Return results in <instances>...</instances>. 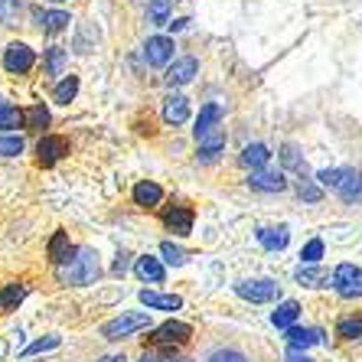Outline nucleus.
<instances>
[{"label": "nucleus", "instance_id": "393cba45", "mask_svg": "<svg viewBox=\"0 0 362 362\" xmlns=\"http://www.w3.org/2000/svg\"><path fill=\"white\" fill-rule=\"evenodd\" d=\"M20 124H26V111L13 108L10 101L0 98V127H20Z\"/></svg>", "mask_w": 362, "mask_h": 362}, {"label": "nucleus", "instance_id": "f8f14e48", "mask_svg": "<svg viewBox=\"0 0 362 362\" xmlns=\"http://www.w3.org/2000/svg\"><path fill=\"white\" fill-rule=\"evenodd\" d=\"M317 343H323V329H317V327H291L287 329V346L291 349H307V346H317Z\"/></svg>", "mask_w": 362, "mask_h": 362}, {"label": "nucleus", "instance_id": "f03ea898", "mask_svg": "<svg viewBox=\"0 0 362 362\" xmlns=\"http://www.w3.org/2000/svg\"><path fill=\"white\" fill-rule=\"evenodd\" d=\"M317 180H320V186H327V189H337L346 202H362V173H356V170H349V167L320 170Z\"/></svg>", "mask_w": 362, "mask_h": 362}, {"label": "nucleus", "instance_id": "4468645a", "mask_svg": "<svg viewBox=\"0 0 362 362\" xmlns=\"http://www.w3.org/2000/svg\"><path fill=\"white\" fill-rule=\"evenodd\" d=\"M248 186L252 189H262V193H281L284 189V177L281 173H271V170H255L252 180H248Z\"/></svg>", "mask_w": 362, "mask_h": 362}, {"label": "nucleus", "instance_id": "aec40b11", "mask_svg": "<svg viewBox=\"0 0 362 362\" xmlns=\"http://www.w3.org/2000/svg\"><path fill=\"white\" fill-rule=\"evenodd\" d=\"M297 317H300V303H297V300H284L278 310L271 313V323H274L278 329H291Z\"/></svg>", "mask_w": 362, "mask_h": 362}, {"label": "nucleus", "instance_id": "b1692460", "mask_svg": "<svg viewBox=\"0 0 362 362\" xmlns=\"http://www.w3.org/2000/svg\"><path fill=\"white\" fill-rule=\"evenodd\" d=\"M23 297H26V284H20V281L4 284V291H0V310H17Z\"/></svg>", "mask_w": 362, "mask_h": 362}, {"label": "nucleus", "instance_id": "37998d69", "mask_svg": "<svg viewBox=\"0 0 362 362\" xmlns=\"http://www.w3.org/2000/svg\"><path fill=\"white\" fill-rule=\"evenodd\" d=\"M141 362H157V359H153V356H144V359Z\"/></svg>", "mask_w": 362, "mask_h": 362}, {"label": "nucleus", "instance_id": "f257e3e1", "mask_svg": "<svg viewBox=\"0 0 362 362\" xmlns=\"http://www.w3.org/2000/svg\"><path fill=\"white\" fill-rule=\"evenodd\" d=\"M222 108L216 101L202 105L199 121H196V141H199V163H212L226 147V131H222Z\"/></svg>", "mask_w": 362, "mask_h": 362}, {"label": "nucleus", "instance_id": "7ed1b4c3", "mask_svg": "<svg viewBox=\"0 0 362 362\" xmlns=\"http://www.w3.org/2000/svg\"><path fill=\"white\" fill-rule=\"evenodd\" d=\"M59 278L66 284H92L98 278V255L92 248H78L72 258L59 268Z\"/></svg>", "mask_w": 362, "mask_h": 362}, {"label": "nucleus", "instance_id": "c756f323", "mask_svg": "<svg viewBox=\"0 0 362 362\" xmlns=\"http://www.w3.org/2000/svg\"><path fill=\"white\" fill-rule=\"evenodd\" d=\"M62 62H66V49H62V46H49V52H46L49 76H62Z\"/></svg>", "mask_w": 362, "mask_h": 362}, {"label": "nucleus", "instance_id": "58836bf2", "mask_svg": "<svg viewBox=\"0 0 362 362\" xmlns=\"http://www.w3.org/2000/svg\"><path fill=\"white\" fill-rule=\"evenodd\" d=\"M300 196H303V199H310V202H317V199H320V189H317V186H310V183H303L300 186Z\"/></svg>", "mask_w": 362, "mask_h": 362}, {"label": "nucleus", "instance_id": "79ce46f5", "mask_svg": "<svg viewBox=\"0 0 362 362\" xmlns=\"http://www.w3.org/2000/svg\"><path fill=\"white\" fill-rule=\"evenodd\" d=\"M101 362H124V359H121V356H105Z\"/></svg>", "mask_w": 362, "mask_h": 362}, {"label": "nucleus", "instance_id": "473e14b6", "mask_svg": "<svg viewBox=\"0 0 362 362\" xmlns=\"http://www.w3.org/2000/svg\"><path fill=\"white\" fill-rule=\"evenodd\" d=\"M160 255H163V262H167V264H186L183 248H177L173 242H163L160 245Z\"/></svg>", "mask_w": 362, "mask_h": 362}, {"label": "nucleus", "instance_id": "4be33fe9", "mask_svg": "<svg viewBox=\"0 0 362 362\" xmlns=\"http://www.w3.org/2000/svg\"><path fill=\"white\" fill-rule=\"evenodd\" d=\"M287 238H291V232H287L284 226L281 228H258V242H262L268 252H281V248H287Z\"/></svg>", "mask_w": 362, "mask_h": 362}, {"label": "nucleus", "instance_id": "4c0bfd02", "mask_svg": "<svg viewBox=\"0 0 362 362\" xmlns=\"http://www.w3.org/2000/svg\"><path fill=\"white\" fill-rule=\"evenodd\" d=\"M209 362H245V356L235 353V349H226V353H216Z\"/></svg>", "mask_w": 362, "mask_h": 362}, {"label": "nucleus", "instance_id": "9b49d317", "mask_svg": "<svg viewBox=\"0 0 362 362\" xmlns=\"http://www.w3.org/2000/svg\"><path fill=\"white\" fill-rule=\"evenodd\" d=\"M193 209L189 206H173V209L163 212V222H167L170 232H177V235H189L193 232Z\"/></svg>", "mask_w": 362, "mask_h": 362}, {"label": "nucleus", "instance_id": "a878e982", "mask_svg": "<svg viewBox=\"0 0 362 362\" xmlns=\"http://www.w3.org/2000/svg\"><path fill=\"white\" fill-rule=\"evenodd\" d=\"M337 337L339 339H362V317H343L337 323Z\"/></svg>", "mask_w": 362, "mask_h": 362}, {"label": "nucleus", "instance_id": "2f4dec72", "mask_svg": "<svg viewBox=\"0 0 362 362\" xmlns=\"http://www.w3.org/2000/svg\"><path fill=\"white\" fill-rule=\"evenodd\" d=\"M300 258H303V264H317V262H320V258H323V242H320V238H313V242L303 245Z\"/></svg>", "mask_w": 362, "mask_h": 362}, {"label": "nucleus", "instance_id": "72a5a7b5", "mask_svg": "<svg viewBox=\"0 0 362 362\" xmlns=\"http://www.w3.org/2000/svg\"><path fill=\"white\" fill-rule=\"evenodd\" d=\"M59 346V337H46V339H36V343H30L23 349V356H36V353H49V349H56Z\"/></svg>", "mask_w": 362, "mask_h": 362}, {"label": "nucleus", "instance_id": "0eeeda50", "mask_svg": "<svg viewBox=\"0 0 362 362\" xmlns=\"http://www.w3.org/2000/svg\"><path fill=\"white\" fill-rule=\"evenodd\" d=\"M333 287L339 297H362V268L356 264H339L333 271Z\"/></svg>", "mask_w": 362, "mask_h": 362}, {"label": "nucleus", "instance_id": "1a4fd4ad", "mask_svg": "<svg viewBox=\"0 0 362 362\" xmlns=\"http://www.w3.org/2000/svg\"><path fill=\"white\" fill-rule=\"evenodd\" d=\"M235 291H238V297H245V300H252V303H268L278 294V284L274 281H242V284H235Z\"/></svg>", "mask_w": 362, "mask_h": 362}, {"label": "nucleus", "instance_id": "5701e85b", "mask_svg": "<svg viewBox=\"0 0 362 362\" xmlns=\"http://www.w3.org/2000/svg\"><path fill=\"white\" fill-rule=\"evenodd\" d=\"M36 20H40V26L46 33H62L69 26V13H62V10H40Z\"/></svg>", "mask_w": 362, "mask_h": 362}, {"label": "nucleus", "instance_id": "a211bd4d", "mask_svg": "<svg viewBox=\"0 0 362 362\" xmlns=\"http://www.w3.org/2000/svg\"><path fill=\"white\" fill-rule=\"evenodd\" d=\"M160 199H163V189L157 183H151V180H141V183L134 186V202L137 206H160Z\"/></svg>", "mask_w": 362, "mask_h": 362}, {"label": "nucleus", "instance_id": "cd10ccee", "mask_svg": "<svg viewBox=\"0 0 362 362\" xmlns=\"http://www.w3.org/2000/svg\"><path fill=\"white\" fill-rule=\"evenodd\" d=\"M147 17H151L157 26L170 23V0H151V7H147Z\"/></svg>", "mask_w": 362, "mask_h": 362}, {"label": "nucleus", "instance_id": "bb28decb", "mask_svg": "<svg viewBox=\"0 0 362 362\" xmlns=\"http://www.w3.org/2000/svg\"><path fill=\"white\" fill-rule=\"evenodd\" d=\"M78 95V78L76 76H66L59 85H56V92H52V98L59 101V105H69V101Z\"/></svg>", "mask_w": 362, "mask_h": 362}, {"label": "nucleus", "instance_id": "6e6552de", "mask_svg": "<svg viewBox=\"0 0 362 362\" xmlns=\"http://www.w3.org/2000/svg\"><path fill=\"white\" fill-rule=\"evenodd\" d=\"M66 153H69V141H66V137L49 134V137H42V141L36 144V160H40V167H52V163L62 160Z\"/></svg>", "mask_w": 362, "mask_h": 362}, {"label": "nucleus", "instance_id": "a18cd8bd", "mask_svg": "<svg viewBox=\"0 0 362 362\" xmlns=\"http://www.w3.org/2000/svg\"><path fill=\"white\" fill-rule=\"evenodd\" d=\"M56 4H62V0H56Z\"/></svg>", "mask_w": 362, "mask_h": 362}, {"label": "nucleus", "instance_id": "c85d7f7f", "mask_svg": "<svg viewBox=\"0 0 362 362\" xmlns=\"http://www.w3.org/2000/svg\"><path fill=\"white\" fill-rule=\"evenodd\" d=\"M17 153H23V137L20 134L0 137V157H17Z\"/></svg>", "mask_w": 362, "mask_h": 362}, {"label": "nucleus", "instance_id": "ddd939ff", "mask_svg": "<svg viewBox=\"0 0 362 362\" xmlns=\"http://www.w3.org/2000/svg\"><path fill=\"white\" fill-rule=\"evenodd\" d=\"M196 72H199V62H196L193 56H183V59H177L173 66H170L167 82L170 85H186V82H193Z\"/></svg>", "mask_w": 362, "mask_h": 362}, {"label": "nucleus", "instance_id": "dca6fc26", "mask_svg": "<svg viewBox=\"0 0 362 362\" xmlns=\"http://www.w3.org/2000/svg\"><path fill=\"white\" fill-rule=\"evenodd\" d=\"M141 303L151 310H180L183 307L177 294H157V291H141Z\"/></svg>", "mask_w": 362, "mask_h": 362}, {"label": "nucleus", "instance_id": "412c9836", "mask_svg": "<svg viewBox=\"0 0 362 362\" xmlns=\"http://www.w3.org/2000/svg\"><path fill=\"white\" fill-rule=\"evenodd\" d=\"M46 252H49V262H56V264H66L69 258H72V245H69V235L66 232H56V235L49 238V248H46Z\"/></svg>", "mask_w": 362, "mask_h": 362}, {"label": "nucleus", "instance_id": "9d476101", "mask_svg": "<svg viewBox=\"0 0 362 362\" xmlns=\"http://www.w3.org/2000/svg\"><path fill=\"white\" fill-rule=\"evenodd\" d=\"M144 56H147V62L157 69L167 66V62L173 59V40H170V36H151L147 46H144Z\"/></svg>", "mask_w": 362, "mask_h": 362}, {"label": "nucleus", "instance_id": "c03bdc74", "mask_svg": "<svg viewBox=\"0 0 362 362\" xmlns=\"http://www.w3.org/2000/svg\"><path fill=\"white\" fill-rule=\"evenodd\" d=\"M177 362H189V359H177Z\"/></svg>", "mask_w": 362, "mask_h": 362}, {"label": "nucleus", "instance_id": "20e7f679", "mask_svg": "<svg viewBox=\"0 0 362 362\" xmlns=\"http://www.w3.org/2000/svg\"><path fill=\"white\" fill-rule=\"evenodd\" d=\"M147 323H151V317H147V313H124V317H118V320H108V323H105V327H101V337H105V339L131 337V333L144 329Z\"/></svg>", "mask_w": 362, "mask_h": 362}, {"label": "nucleus", "instance_id": "ea45409f", "mask_svg": "<svg viewBox=\"0 0 362 362\" xmlns=\"http://www.w3.org/2000/svg\"><path fill=\"white\" fill-rule=\"evenodd\" d=\"M124 271H127V255L121 252V255H118V262H115V274H124Z\"/></svg>", "mask_w": 362, "mask_h": 362}, {"label": "nucleus", "instance_id": "6ab92c4d", "mask_svg": "<svg viewBox=\"0 0 362 362\" xmlns=\"http://www.w3.org/2000/svg\"><path fill=\"white\" fill-rule=\"evenodd\" d=\"M134 271H137V278H141V281H153V284H160V281H163V264H160V258H151V255L137 258Z\"/></svg>", "mask_w": 362, "mask_h": 362}, {"label": "nucleus", "instance_id": "a19ab883", "mask_svg": "<svg viewBox=\"0 0 362 362\" xmlns=\"http://www.w3.org/2000/svg\"><path fill=\"white\" fill-rule=\"evenodd\" d=\"M186 23H189V20H173V23H167V26H170V30H183Z\"/></svg>", "mask_w": 362, "mask_h": 362}, {"label": "nucleus", "instance_id": "423d86ee", "mask_svg": "<svg viewBox=\"0 0 362 362\" xmlns=\"http://www.w3.org/2000/svg\"><path fill=\"white\" fill-rule=\"evenodd\" d=\"M193 337V327H189V323H180V320H167L163 323V327H157L151 333V343L153 346H183L186 339Z\"/></svg>", "mask_w": 362, "mask_h": 362}, {"label": "nucleus", "instance_id": "f3484780", "mask_svg": "<svg viewBox=\"0 0 362 362\" xmlns=\"http://www.w3.org/2000/svg\"><path fill=\"white\" fill-rule=\"evenodd\" d=\"M268 160H271V151L264 147V144H248V147L238 153V163L248 167V170H262Z\"/></svg>", "mask_w": 362, "mask_h": 362}, {"label": "nucleus", "instance_id": "7c9ffc66", "mask_svg": "<svg viewBox=\"0 0 362 362\" xmlns=\"http://www.w3.org/2000/svg\"><path fill=\"white\" fill-rule=\"evenodd\" d=\"M49 124V111L42 108V105H33V108L26 111V127H36V131H40V127H46Z\"/></svg>", "mask_w": 362, "mask_h": 362}, {"label": "nucleus", "instance_id": "39448f33", "mask_svg": "<svg viewBox=\"0 0 362 362\" xmlns=\"http://www.w3.org/2000/svg\"><path fill=\"white\" fill-rule=\"evenodd\" d=\"M36 62V52L26 46V42H10L7 52H4V69L10 76H26Z\"/></svg>", "mask_w": 362, "mask_h": 362}, {"label": "nucleus", "instance_id": "f704fd0d", "mask_svg": "<svg viewBox=\"0 0 362 362\" xmlns=\"http://www.w3.org/2000/svg\"><path fill=\"white\" fill-rule=\"evenodd\" d=\"M20 7H23V0H0V20H4V23H13Z\"/></svg>", "mask_w": 362, "mask_h": 362}, {"label": "nucleus", "instance_id": "c9c22d12", "mask_svg": "<svg viewBox=\"0 0 362 362\" xmlns=\"http://www.w3.org/2000/svg\"><path fill=\"white\" fill-rule=\"evenodd\" d=\"M281 160H284L291 170H297V173H303V170H307V167H303V160H300V153H297L294 144H287V147H284V153H281Z\"/></svg>", "mask_w": 362, "mask_h": 362}, {"label": "nucleus", "instance_id": "2eb2a0df", "mask_svg": "<svg viewBox=\"0 0 362 362\" xmlns=\"http://www.w3.org/2000/svg\"><path fill=\"white\" fill-rule=\"evenodd\" d=\"M186 118H189V101H186L183 95H170V98L163 101V121H167V124H183Z\"/></svg>", "mask_w": 362, "mask_h": 362}, {"label": "nucleus", "instance_id": "e433bc0d", "mask_svg": "<svg viewBox=\"0 0 362 362\" xmlns=\"http://www.w3.org/2000/svg\"><path fill=\"white\" fill-rule=\"evenodd\" d=\"M297 281H300V284H320V281H327V274H323V271L300 268V271H297Z\"/></svg>", "mask_w": 362, "mask_h": 362}]
</instances>
